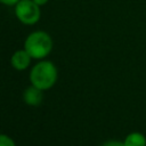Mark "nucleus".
<instances>
[{
  "instance_id": "1",
  "label": "nucleus",
  "mask_w": 146,
  "mask_h": 146,
  "mask_svg": "<svg viewBox=\"0 0 146 146\" xmlns=\"http://www.w3.org/2000/svg\"><path fill=\"white\" fill-rule=\"evenodd\" d=\"M30 80L33 86L41 90L51 88L57 80V70L49 60H43L33 66L30 73Z\"/></svg>"
},
{
  "instance_id": "2",
  "label": "nucleus",
  "mask_w": 146,
  "mask_h": 146,
  "mask_svg": "<svg viewBox=\"0 0 146 146\" xmlns=\"http://www.w3.org/2000/svg\"><path fill=\"white\" fill-rule=\"evenodd\" d=\"M51 48L52 40L50 35L43 31H36L31 33L24 42V49L32 58L36 59L46 57L51 51Z\"/></svg>"
},
{
  "instance_id": "3",
  "label": "nucleus",
  "mask_w": 146,
  "mask_h": 146,
  "mask_svg": "<svg viewBox=\"0 0 146 146\" xmlns=\"http://www.w3.org/2000/svg\"><path fill=\"white\" fill-rule=\"evenodd\" d=\"M17 18L26 25H33L40 19V8L33 0H19L15 5Z\"/></svg>"
},
{
  "instance_id": "4",
  "label": "nucleus",
  "mask_w": 146,
  "mask_h": 146,
  "mask_svg": "<svg viewBox=\"0 0 146 146\" xmlns=\"http://www.w3.org/2000/svg\"><path fill=\"white\" fill-rule=\"evenodd\" d=\"M31 58L32 57L29 55V52L25 49L17 50L11 56V65L14 66V68H16L18 71H23L30 65Z\"/></svg>"
},
{
  "instance_id": "5",
  "label": "nucleus",
  "mask_w": 146,
  "mask_h": 146,
  "mask_svg": "<svg viewBox=\"0 0 146 146\" xmlns=\"http://www.w3.org/2000/svg\"><path fill=\"white\" fill-rule=\"evenodd\" d=\"M23 98H24V102L27 105L36 106V105H39L42 102L43 94H42V90L41 89H39L38 87H35V86L32 84L31 87H29L27 89H25L24 95H23Z\"/></svg>"
},
{
  "instance_id": "6",
  "label": "nucleus",
  "mask_w": 146,
  "mask_h": 146,
  "mask_svg": "<svg viewBox=\"0 0 146 146\" xmlns=\"http://www.w3.org/2000/svg\"><path fill=\"white\" fill-rule=\"evenodd\" d=\"M124 146H146V138L140 132L129 133L124 139Z\"/></svg>"
},
{
  "instance_id": "7",
  "label": "nucleus",
  "mask_w": 146,
  "mask_h": 146,
  "mask_svg": "<svg viewBox=\"0 0 146 146\" xmlns=\"http://www.w3.org/2000/svg\"><path fill=\"white\" fill-rule=\"evenodd\" d=\"M0 146H15V143L10 137L6 135H0Z\"/></svg>"
},
{
  "instance_id": "8",
  "label": "nucleus",
  "mask_w": 146,
  "mask_h": 146,
  "mask_svg": "<svg viewBox=\"0 0 146 146\" xmlns=\"http://www.w3.org/2000/svg\"><path fill=\"white\" fill-rule=\"evenodd\" d=\"M102 146H124V143L117 141V140H108V141L104 143Z\"/></svg>"
},
{
  "instance_id": "9",
  "label": "nucleus",
  "mask_w": 146,
  "mask_h": 146,
  "mask_svg": "<svg viewBox=\"0 0 146 146\" xmlns=\"http://www.w3.org/2000/svg\"><path fill=\"white\" fill-rule=\"evenodd\" d=\"M19 0H0L1 3L3 5H8V6H13V5H16Z\"/></svg>"
},
{
  "instance_id": "10",
  "label": "nucleus",
  "mask_w": 146,
  "mask_h": 146,
  "mask_svg": "<svg viewBox=\"0 0 146 146\" xmlns=\"http://www.w3.org/2000/svg\"><path fill=\"white\" fill-rule=\"evenodd\" d=\"M36 5H39V6H43V5H46L47 3V1L48 0H33Z\"/></svg>"
},
{
  "instance_id": "11",
  "label": "nucleus",
  "mask_w": 146,
  "mask_h": 146,
  "mask_svg": "<svg viewBox=\"0 0 146 146\" xmlns=\"http://www.w3.org/2000/svg\"><path fill=\"white\" fill-rule=\"evenodd\" d=\"M0 135H1V133H0Z\"/></svg>"
}]
</instances>
